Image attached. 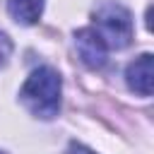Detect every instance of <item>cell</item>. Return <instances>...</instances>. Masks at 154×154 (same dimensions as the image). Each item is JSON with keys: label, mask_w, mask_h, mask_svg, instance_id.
<instances>
[{"label": "cell", "mask_w": 154, "mask_h": 154, "mask_svg": "<svg viewBox=\"0 0 154 154\" xmlns=\"http://www.w3.org/2000/svg\"><path fill=\"white\" fill-rule=\"evenodd\" d=\"M19 101L24 108L41 120H51L60 113L63 101V77L55 67L41 65L36 67L19 89Z\"/></svg>", "instance_id": "6da1fadb"}, {"label": "cell", "mask_w": 154, "mask_h": 154, "mask_svg": "<svg viewBox=\"0 0 154 154\" xmlns=\"http://www.w3.org/2000/svg\"><path fill=\"white\" fill-rule=\"evenodd\" d=\"M94 29L99 31V36L106 41L108 51H120L125 46L132 43V34H135V24H132V12L116 2V0H101L94 12Z\"/></svg>", "instance_id": "7a4b0ae2"}, {"label": "cell", "mask_w": 154, "mask_h": 154, "mask_svg": "<svg viewBox=\"0 0 154 154\" xmlns=\"http://www.w3.org/2000/svg\"><path fill=\"white\" fill-rule=\"evenodd\" d=\"M75 48H77L79 60L89 70H101L108 60V46L94 26H84L75 31Z\"/></svg>", "instance_id": "3957f363"}, {"label": "cell", "mask_w": 154, "mask_h": 154, "mask_svg": "<svg viewBox=\"0 0 154 154\" xmlns=\"http://www.w3.org/2000/svg\"><path fill=\"white\" fill-rule=\"evenodd\" d=\"M125 82L128 87L140 96H152L154 87V55L142 53L125 67Z\"/></svg>", "instance_id": "277c9868"}, {"label": "cell", "mask_w": 154, "mask_h": 154, "mask_svg": "<svg viewBox=\"0 0 154 154\" xmlns=\"http://www.w3.org/2000/svg\"><path fill=\"white\" fill-rule=\"evenodd\" d=\"M46 0H7V12L17 24L31 26L41 19Z\"/></svg>", "instance_id": "5b68a950"}, {"label": "cell", "mask_w": 154, "mask_h": 154, "mask_svg": "<svg viewBox=\"0 0 154 154\" xmlns=\"http://www.w3.org/2000/svg\"><path fill=\"white\" fill-rule=\"evenodd\" d=\"M12 38L5 34V31H0V67H5L7 65V60H10V55H12Z\"/></svg>", "instance_id": "8992f818"}, {"label": "cell", "mask_w": 154, "mask_h": 154, "mask_svg": "<svg viewBox=\"0 0 154 154\" xmlns=\"http://www.w3.org/2000/svg\"><path fill=\"white\" fill-rule=\"evenodd\" d=\"M65 154H96V152H91L89 147H84V144H79V142H72Z\"/></svg>", "instance_id": "52a82bcc"}, {"label": "cell", "mask_w": 154, "mask_h": 154, "mask_svg": "<svg viewBox=\"0 0 154 154\" xmlns=\"http://www.w3.org/2000/svg\"><path fill=\"white\" fill-rule=\"evenodd\" d=\"M0 154H5V152H0Z\"/></svg>", "instance_id": "ba28073f"}]
</instances>
